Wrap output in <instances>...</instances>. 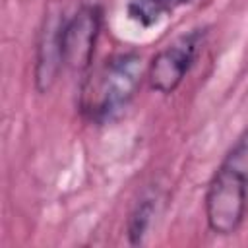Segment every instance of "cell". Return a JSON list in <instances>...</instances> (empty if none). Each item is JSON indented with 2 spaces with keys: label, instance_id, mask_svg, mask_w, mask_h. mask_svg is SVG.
<instances>
[{
  "label": "cell",
  "instance_id": "cell-1",
  "mask_svg": "<svg viewBox=\"0 0 248 248\" xmlns=\"http://www.w3.org/2000/svg\"><path fill=\"white\" fill-rule=\"evenodd\" d=\"M248 211V130L227 151L205 192V221L211 232L229 236Z\"/></svg>",
  "mask_w": 248,
  "mask_h": 248
},
{
  "label": "cell",
  "instance_id": "cell-2",
  "mask_svg": "<svg viewBox=\"0 0 248 248\" xmlns=\"http://www.w3.org/2000/svg\"><path fill=\"white\" fill-rule=\"evenodd\" d=\"M141 81V58L122 52L105 60L81 85V112L95 124L118 118L134 99Z\"/></svg>",
  "mask_w": 248,
  "mask_h": 248
},
{
  "label": "cell",
  "instance_id": "cell-3",
  "mask_svg": "<svg viewBox=\"0 0 248 248\" xmlns=\"http://www.w3.org/2000/svg\"><path fill=\"white\" fill-rule=\"evenodd\" d=\"M203 29H194L161 48L147 66V79L151 89L163 95L174 93L194 66L203 45Z\"/></svg>",
  "mask_w": 248,
  "mask_h": 248
},
{
  "label": "cell",
  "instance_id": "cell-4",
  "mask_svg": "<svg viewBox=\"0 0 248 248\" xmlns=\"http://www.w3.org/2000/svg\"><path fill=\"white\" fill-rule=\"evenodd\" d=\"M101 31V10L81 6L62 27V62L72 72H85L91 66Z\"/></svg>",
  "mask_w": 248,
  "mask_h": 248
},
{
  "label": "cell",
  "instance_id": "cell-5",
  "mask_svg": "<svg viewBox=\"0 0 248 248\" xmlns=\"http://www.w3.org/2000/svg\"><path fill=\"white\" fill-rule=\"evenodd\" d=\"M62 12H48L43 21L37 50H35V87L39 93H48L56 83V78L64 66L62 62Z\"/></svg>",
  "mask_w": 248,
  "mask_h": 248
},
{
  "label": "cell",
  "instance_id": "cell-6",
  "mask_svg": "<svg viewBox=\"0 0 248 248\" xmlns=\"http://www.w3.org/2000/svg\"><path fill=\"white\" fill-rule=\"evenodd\" d=\"M153 217H155V200L153 198H143L141 202L136 203V207L132 209V213L128 217V227H126L128 240L132 246H138L143 242Z\"/></svg>",
  "mask_w": 248,
  "mask_h": 248
},
{
  "label": "cell",
  "instance_id": "cell-7",
  "mask_svg": "<svg viewBox=\"0 0 248 248\" xmlns=\"http://www.w3.org/2000/svg\"><path fill=\"white\" fill-rule=\"evenodd\" d=\"M161 2H165V0H161Z\"/></svg>",
  "mask_w": 248,
  "mask_h": 248
}]
</instances>
